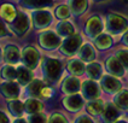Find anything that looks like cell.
Instances as JSON below:
<instances>
[{"mask_svg": "<svg viewBox=\"0 0 128 123\" xmlns=\"http://www.w3.org/2000/svg\"><path fill=\"white\" fill-rule=\"evenodd\" d=\"M63 71V64L62 62L53 57H44L41 59V74L44 80L53 83L57 82L62 76Z\"/></svg>", "mask_w": 128, "mask_h": 123, "instance_id": "6da1fadb", "label": "cell"}, {"mask_svg": "<svg viewBox=\"0 0 128 123\" xmlns=\"http://www.w3.org/2000/svg\"><path fill=\"white\" fill-rule=\"evenodd\" d=\"M128 29V18L123 14L110 12L105 17V30L111 35L123 34Z\"/></svg>", "mask_w": 128, "mask_h": 123, "instance_id": "7a4b0ae2", "label": "cell"}, {"mask_svg": "<svg viewBox=\"0 0 128 123\" xmlns=\"http://www.w3.org/2000/svg\"><path fill=\"white\" fill-rule=\"evenodd\" d=\"M38 42L42 50L52 52V51H56L59 48V46L62 43V37L58 35L56 30L47 29V30H44L39 34Z\"/></svg>", "mask_w": 128, "mask_h": 123, "instance_id": "3957f363", "label": "cell"}, {"mask_svg": "<svg viewBox=\"0 0 128 123\" xmlns=\"http://www.w3.org/2000/svg\"><path fill=\"white\" fill-rule=\"evenodd\" d=\"M30 23H32V19L28 14L22 10H18L17 16L14 17V19L11 23L7 24V27L11 30L12 34L21 37V36H24L28 33L29 28H30Z\"/></svg>", "mask_w": 128, "mask_h": 123, "instance_id": "277c9868", "label": "cell"}, {"mask_svg": "<svg viewBox=\"0 0 128 123\" xmlns=\"http://www.w3.org/2000/svg\"><path fill=\"white\" fill-rule=\"evenodd\" d=\"M81 45H82V36L78 33H75L74 35L64 37L58 50L60 52V54H63L64 57L70 58L74 57L75 54H78Z\"/></svg>", "mask_w": 128, "mask_h": 123, "instance_id": "5b68a950", "label": "cell"}, {"mask_svg": "<svg viewBox=\"0 0 128 123\" xmlns=\"http://www.w3.org/2000/svg\"><path fill=\"white\" fill-rule=\"evenodd\" d=\"M26 97H33L39 99H48L51 97V89L46 87L45 81L40 79H33L26 86Z\"/></svg>", "mask_w": 128, "mask_h": 123, "instance_id": "8992f818", "label": "cell"}, {"mask_svg": "<svg viewBox=\"0 0 128 123\" xmlns=\"http://www.w3.org/2000/svg\"><path fill=\"white\" fill-rule=\"evenodd\" d=\"M30 19L34 29L36 30H44L48 28L53 22V14L51 13L50 10L47 8H39L33 10L30 13Z\"/></svg>", "mask_w": 128, "mask_h": 123, "instance_id": "52a82bcc", "label": "cell"}, {"mask_svg": "<svg viewBox=\"0 0 128 123\" xmlns=\"http://www.w3.org/2000/svg\"><path fill=\"white\" fill-rule=\"evenodd\" d=\"M105 28V24L102 19V17L98 14H93L91 16L85 23V27H84V31H85V35L88 39H94L97 36L103 33V30Z\"/></svg>", "mask_w": 128, "mask_h": 123, "instance_id": "ba28073f", "label": "cell"}, {"mask_svg": "<svg viewBox=\"0 0 128 123\" xmlns=\"http://www.w3.org/2000/svg\"><path fill=\"white\" fill-rule=\"evenodd\" d=\"M21 62L29 69L35 70L40 63V52L32 45L23 47L21 50Z\"/></svg>", "mask_w": 128, "mask_h": 123, "instance_id": "9c48e42d", "label": "cell"}, {"mask_svg": "<svg viewBox=\"0 0 128 123\" xmlns=\"http://www.w3.org/2000/svg\"><path fill=\"white\" fill-rule=\"evenodd\" d=\"M80 93L82 94V97L87 101L99 99L100 86L98 85L97 81H94L92 79L85 80L84 82H81V91H80Z\"/></svg>", "mask_w": 128, "mask_h": 123, "instance_id": "30bf717a", "label": "cell"}, {"mask_svg": "<svg viewBox=\"0 0 128 123\" xmlns=\"http://www.w3.org/2000/svg\"><path fill=\"white\" fill-rule=\"evenodd\" d=\"M99 86L100 88L108 94H116L118 91L122 89V83L118 80V77H116L111 74L108 75H103L99 80Z\"/></svg>", "mask_w": 128, "mask_h": 123, "instance_id": "8fae6325", "label": "cell"}, {"mask_svg": "<svg viewBox=\"0 0 128 123\" xmlns=\"http://www.w3.org/2000/svg\"><path fill=\"white\" fill-rule=\"evenodd\" d=\"M62 104L65 108V110L75 114V112H78L85 106V98L82 97V94L78 93L65 94V97L62 99Z\"/></svg>", "mask_w": 128, "mask_h": 123, "instance_id": "7c38bea8", "label": "cell"}, {"mask_svg": "<svg viewBox=\"0 0 128 123\" xmlns=\"http://www.w3.org/2000/svg\"><path fill=\"white\" fill-rule=\"evenodd\" d=\"M0 94L6 99H16L21 94V85L17 81H5L2 80L0 82Z\"/></svg>", "mask_w": 128, "mask_h": 123, "instance_id": "4fadbf2b", "label": "cell"}, {"mask_svg": "<svg viewBox=\"0 0 128 123\" xmlns=\"http://www.w3.org/2000/svg\"><path fill=\"white\" fill-rule=\"evenodd\" d=\"M104 66H105V70L108 71V74H111L116 77H123L124 76V72H126V68L123 66L121 62L118 60V58L116 56H110L105 59V63H104Z\"/></svg>", "mask_w": 128, "mask_h": 123, "instance_id": "5bb4252c", "label": "cell"}, {"mask_svg": "<svg viewBox=\"0 0 128 123\" xmlns=\"http://www.w3.org/2000/svg\"><path fill=\"white\" fill-rule=\"evenodd\" d=\"M60 91L64 94H74L80 93L81 91V81L78 79L75 75H69L65 76L60 83Z\"/></svg>", "mask_w": 128, "mask_h": 123, "instance_id": "9a60e30c", "label": "cell"}, {"mask_svg": "<svg viewBox=\"0 0 128 123\" xmlns=\"http://www.w3.org/2000/svg\"><path fill=\"white\" fill-rule=\"evenodd\" d=\"M2 60L7 64H18L21 62V50L14 43L6 45L2 48Z\"/></svg>", "mask_w": 128, "mask_h": 123, "instance_id": "2e32d148", "label": "cell"}, {"mask_svg": "<svg viewBox=\"0 0 128 123\" xmlns=\"http://www.w3.org/2000/svg\"><path fill=\"white\" fill-rule=\"evenodd\" d=\"M120 115H121V110L117 108L114 103H106L99 117L102 118L103 122L114 123L120 118Z\"/></svg>", "mask_w": 128, "mask_h": 123, "instance_id": "e0dca14e", "label": "cell"}, {"mask_svg": "<svg viewBox=\"0 0 128 123\" xmlns=\"http://www.w3.org/2000/svg\"><path fill=\"white\" fill-rule=\"evenodd\" d=\"M78 56L82 62H85L86 64L90 63V62H93V60L96 59V57H97L96 46L92 45V43H90V42L82 43L81 47H80V50H78Z\"/></svg>", "mask_w": 128, "mask_h": 123, "instance_id": "ac0fdd59", "label": "cell"}, {"mask_svg": "<svg viewBox=\"0 0 128 123\" xmlns=\"http://www.w3.org/2000/svg\"><path fill=\"white\" fill-rule=\"evenodd\" d=\"M66 70L69 74L75 76H81L86 72L85 62H82L80 58L70 57V59L66 62Z\"/></svg>", "mask_w": 128, "mask_h": 123, "instance_id": "d6986e66", "label": "cell"}, {"mask_svg": "<svg viewBox=\"0 0 128 123\" xmlns=\"http://www.w3.org/2000/svg\"><path fill=\"white\" fill-rule=\"evenodd\" d=\"M93 43H94L96 48H98L100 51H105V50H109L110 47H112V45L115 43V40L111 34L102 33L97 37L93 39Z\"/></svg>", "mask_w": 128, "mask_h": 123, "instance_id": "ffe728a7", "label": "cell"}, {"mask_svg": "<svg viewBox=\"0 0 128 123\" xmlns=\"http://www.w3.org/2000/svg\"><path fill=\"white\" fill-rule=\"evenodd\" d=\"M68 6L71 11V16L80 17L88 10V0H68Z\"/></svg>", "mask_w": 128, "mask_h": 123, "instance_id": "44dd1931", "label": "cell"}, {"mask_svg": "<svg viewBox=\"0 0 128 123\" xmlns=\"http://www.w3.org/2000/svg\"><path fill=\"white\" fill-rule=\"evenodd\" d=\"M54 30L57 31L58 35L60 36V37H63V39L64 37H68V36H70V35H74L76 33L74 24L69 19H60L56 24Z\"/></svg>", "mask_w": 128, "mask_h": 123, "instance_id": "7402d4cb", "label": "cell"}, {"mask_svg": "<svg viewBox=\"0 0 128 123\" xmlns=\"http://www.w3.org/2000/svg\"><path fill=\"white\" fill-rule=\"evenodd\" d=\"M45 109L44 101L40 100L39 98H33V97H27L24 100V111L27 115L35 114V112H41Z\"/></svg>", "mask_w": 128, "mask_h": 123, "instance_id": "603a6c76", "label": "cell"}, {"mask_svg": "<svg viewBox=\"0 0 128 123\" xmlns=\"http://www.w3.org/2000/svg\"><path fill=\"white\" fill-rule=\"evenodd\" d=\"M33 79H34V72L32 69H29L28 66H26L24 64L17 66V80L16 81L21 86L26 87Z\"/></svg>", "mask_w": 128, "mask_h": 123, "instance_id": "cb8c5ba5", "label": "cell"}, {"mask_svg": "<svg viewBox=\"0 0 128 123\" xmlns=\"http://www.w3.org/2000/svg\"><path fill=\"white\" fill-rule=\"evenodd\" d=\"M20 5L28 10H39V8H47L53 5V0H18Z\"/></svg>", "mask_w": 128, "mask_h": 123, "instance_id": "d4e9b609", "label": "cell"}, {"mask_svg": "<svg viewBox=\"0 0 128 123\" xmlns=\"http://www.w3.org/2000/svg\"><path fill=\"white\" fill-rule=\"evenodd\" d=\"M17 12H18V10L12 4L5 2V4H2L0 6V18L6 24H8V23H11L14 21V17L17 16Z\"/></svg>", "mask_w": 128, "mask_h": 123, "instance_id": "484cf974", "label": "cell"}, {"mask_svg": "<svg viewBox=\"0 0 128 123\" xmlns=\"http://www.w3.org/2000/svg\"><path fill=\"white\" fill-rule=\"evenodd\" d=\"M7 111L14 118L16 117H22L26 112L24 111V101H22L18 98L7 100Z\"/></svg>", "mask_w": 128, "mask_h": 123, "instance_id": "4316f807", "label": "cell"}, {"mask_svg": "<svg viewBox=\"0 0 128 123\" xmlns=\"http://www.w3.org/2000/svg\"><path fill=\"white\" fill-rule=\"evenodd\" d=\"M86 74L88 79H92L94 81H99L103 76V66L98 62H90L86 65Z\"/></svg>", "mask_w": 128, "mask_h": 123, "instance_id": "83f0119b", "label": "cell"}, {"mask_svg": "<svg viewBox=\"0 0 128 123\" xmlns=\"http://www.w3.org/2000/svg\"><path fill=\"white\" fill-rule=\"evenodd\" d=\"M114 104L120 109L121 111L128 110V89L118 91L116 94H114Z\"/></svg>", "mask_w": 128, "mask_h": 123, "instance_id": "f1b7e54d", "label": "cell"}, {"mask_svg": "<svg viewBox=\"0 0 128 123\" xmlns=\"http://www.w3.org/2000/svg\"><path fill=\"white\" fill-rule=\"evenodd\" d=\"M0 77L5 81H16L17 80V68H14V65L7 64L1 66L0 69Z\"/></svg>", "mask_w": 128, "mask_h": 123, "instance_id": "f546056e", "label": "cell"}, {"mask_svg": "<svg viewBox=\"0 0 128 123\" xmlns=\"http://www.w3.org/2000/svg\"><path fill=\"white\" fill-rule=\"evenodd\" d=\"M105 104L100 99H96V100H90L86 104V110L91 116H100L103 110H104Z\"/></svg>", "mask_w": 128, "mask_h": 123, "instance_id": "4dcf8cb0", "label": "cell"}, {"mask_svg": "<svg viewBox=\"0 0 128 123\" xmlns=\"http://www.w3.org/2000/svg\"><path fill=\"white\" fill-rule=\"evenodd\" d=\"M71 16V11L69 6H68V4L66 5H58L56 8H54V17L57 18V19H69Z\"/></svg>", "mask_w": 128, "mask_h": 123, "instance_id": "1f68e13d", "label": "cell"}, {"mask_svg": "<svg viewBox=\"0 0 128 123\" xmlns=\"http://www.w3.org/2000/svg\"><path fill=\"white\" fill-rule=\"evenodd\" d=\"M47 117L46 115L44 114V111L41 112H35V114H30L27 117V121L30 123H44V122H47Z\"/></svg>", "mask_w": 128, "mask_h": 123, "instance_id": "d6a6232c", "label": "cell"}, {"mask_svg": "<svg viewBox=\"0 0 128 123\" xmlns=\"http://www.w3.org/2000/svg\"><path fill=\"white\" fill-rule=\"evenodd\" d=\"M115 56L118 58V60L123 64V66L126 68V70H128V48L117 50L115 52Z\"/></svg>", "mask_w": 128, "mask_h": 123, "instance_id": "836d02e7", "label": "cell"}, {"mask_svg": "<svg viewBox=\"0 0 128 123\" xmlns=\"http://www.w3.org/2000/svg\"><path fill=\"white\" fill-rule=\"evenodd\" d=\"M47 122H51V123H68V118L66 116H64L63 114H59V112H54L48 117Z\"/></svg>", "mask_w": 128, "mask_h": 123, "instance_id": "e575fe53", "label": "cell"}, {"mask_svg": "<svg viewBox=\"0 0 128 123\" xmlns=\"http://www.w3.org/2000/svg\"><path fill=\"white\" fill-rule=\"evenodd\" d=\"M93 116H91L88 112L87 114H82V115H78L75 120H74V122L75 123H93L94 122V120L92 118Z\"/></svg>", "mask_w": 128, "mask_h": 123, "instance_id": "d590c367", "label": "cell"}, {"mask_svg": "<svg viewBox=\"0 0 128 123\" xmlns=\"http://www.w3.org/2000/svg\"><path fill=\"white\" fill-rule=\"evenodd\" d=\"M8 30H10V29H8V27H7V24L0 18V39L8 35V34H10Z\"/></svg>", "mask_w": 128, "mask_h": 123, "instance_id": "8d00e7d4", "label": "cell"}, {"mask_svg": "<svg viewBox=\"0 0 128 123\" xmlns=\"http://www.w3.org/2000/svg\"><path fill=\"white\" fill-rule=\"evenodd\" d=\"M10 121H11V120H10V117H8L4 111H1V110H0V123H8Z\"/></svg>", "mask_w": 128, "mask_h": 123, "instance_id": "74e56055", "label": "cell"}, {"mask_svg": "<svg viewBox=\"0 0 128 123\" xmlns=\"http://www.w3.org/2000/svg\"><path fill=\"white\" fill-rule=\"evenodd\" d=\"M121 42L124 45V46H127L128 47V29L122 34V37H121Z\"/></svg>", "mask_w": 128, "mask_h": 123, "instance_id": "f35d334b", "label": "cell"}, {"mask_svg": "<svg viewBox=\"0 0 128 123\" xmlns=\"http://www.w3.org/2000/svg\"><path fill=\"white\" fill-rule=\"evenodd\" d=\"M12 122H14V123H26V122H28V121H27V120L22 116V117H16Z\"/></svg>", "mask_w": 128, "mask_h": 123, "instance_id": "ab89813d", "label": "cell"}, {"mask_svg": "<svg viewBox=\"0 0 128 123\" xmlns=\"http://www.w3.org/2000/svg\"><path fill=\"white\" fill-rule=\"evenodd\" d=\"M93 2H96V4H98V2H104V1H106V0H92Z\"/></svg>", "mask_w": 128, "mask_h": 123, "instance_id": "60d3db41", "label": "cell"}, {"mask_svg": "<svg viewBox=\"0 0 128 123\" xmlns=\"http://www.w3.org/2000/svg\"><path fill=\"white\" fill-rule=\"evenodd\" d=\"M2 60V48L0 47V62Z\"/></svg>", "mask_w": 128, "mask_h": 123, "instance_id": "b9f144b4", "label": "cell"}, {"mask_svg": "<svg viewBox=\"0 0 128 123\" xmlns=\"http://www.w3.org/2000/svg\"><path fill=\"white\" fill-rule=\"evenodd\" d=\"M126 1H127V2H128V0H126Z\"/></svg>", "mask_w": 128, "mask_h": 123, "instance_id": "7bdbcfd3", "label": "cell"}]
</instances>
